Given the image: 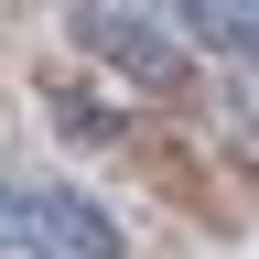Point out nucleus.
<instances>
[{
    "instance_id": "obj_1",
    "label": "nucleus",
    "mask_w": 259,
    "mask_h": 259,
    "mask_svg": "<svg viewBox=\"0 0 259 259\" xmlns=\"http://www.w3.org/2000/svg\"><path fill=\"white\" fill-rule=\"evenodd\" d=\"M76 44L108 65L119 87H141V97H184L194 87L184 22L162 11V0H76Z\"/></svg>"
},
{
    "instance_id": "obj_2",
    "label": "nucleus",
    "mask_w": 259,
    "mask_h": 259,
    "mask_svg": "<svg viewBox=\"0 0 259 259\" xmlns=\"http://www.w3.org/2000/svg\"><path fill=\"white\" fill-rule=\"evenodd\" d=\"M11 238H22V259H119L108 205L76 194V184H32V194H11Z\"/></svg>"
},
{
    "instance_id": "obj_3",
    "label": "nucleus",
    "mask_w": 259,
    "mask_h": 259,
    "mask_svg": "<svg viewBox=\"0 0 259 259\" xmlns=\"http://www.w3.org/2000/svg\"><path fill=\"white\" fill-rule=\"evenodd\" d=\"M194 44H227L238 65H259V0H162Z\"/></svg>"
},
{
    "instance_id": "obj_4",
    "label": "nucleus",
    "mask_w": 259,
    "mask_h": 259,
    "mask_svg": "<svg viewBox=\"0 0 259 259\" xmlns=\"http://www.w3.org/2000/svg\"><path fill=\"white\" fill-rule=\"evenodd\" d=\"M216 141L238 173H259V65H227L216 76Z\"/></svg>"
},
{
    "instance_id": "obj_5",
    "label": "nucleus",
    "mask_w": 259,
    "mask_h": 259,
    "mask_svg": "<svg viewBox=\"0 0 259 259\" xmlns=\"http://www.w3.org/2000/svg\"><path fill=\"white\" fill-rule=\"evenodd\" d=\"M0 238H11V194H0Z\"/></svg>"
}]
</instances>
